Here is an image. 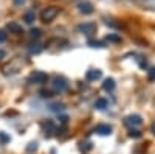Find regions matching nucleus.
<instances>
[{"label": "nucleus", "instance_id": "f8f14e48", "mask_svg": "<svg viewBox=\"0 0 155 154\" xmlns=\"http://www.w3.org/2000/svg\"><path fill=\"white\" fill-rule=\"evenodd\" d=\"M8 30L9 31H14V33H22V27H20L19 23H16V22H11L8 25Z\"/></svg>", "mask_w": 155, "mask_h": 154}, {"label": "nucleus", "instance_id": "9d476101", "mask_svg": "<svg viewBox=\"0 0 155 154\" xmlns=\"http://www.w3.org/2000/svg\"><path fill=\"white\" fill-rule=\"evenodd\" d=\"M95 108H96V109H99V111L106 109V108H107V101H106L104 98H99V100H96V103H95Z\"/></svg>", "mask_w": 155, "mask_h": 154}, {"label": "nucleus", "instance_id": "20e7f679", "mask_svg": "<svg viewBox=\"0 0 155 154\" xmlns=\"http://www.w3.org/2000/svg\"><path fill=\"white\" fill-rule=\"evenodd\" d=\"M79 31L84 33L85 36H92L96 31V25L95 23H82L81 27H79Z\"/></svg>", "mask_w": 155, "mask_h": 154}, {"label": "nucleus", "instance_id": "6ab92c4d", "mask_svg": "<svg viewBox=\"0 0 155 154\" xmlns=\"http://www.w3.org/2000/svg\"><path fill=\"white\" fill-rule=\"evenodd\" d=\"M88 44L92 45V47H102L101 42H96V41H88Z\"/></svg>", "mask_w": 155, "mask_h": 154}, {"label": "nucleus", "instance_id": "ddd939ff", "mask_svg": "<svg viewBox=\"0 0 155 154\" xmlns=\"http://www.w3.org/2000/svg\"><path fill=\"white\" fill-rule=\"evenodd\" d=\"M129 135H130V137H135V139H138V137L141 135V132H140L138 129H130V132H129Z\"/></svg>", "mask_w": 155, "mask_h": 154}, {"label": "nucleus", "instance_id": "39448f33", "mask_svg": "<svg viewBox=\"0 0 155 154\" xmlns=\"http://www.w3.org/2000/svg\"><path fill=\"white\" fill-rule=\"evenodd\" d=\"M78 8H79V11L82 12V14H92L93 12V5L90 2H81L79 5H78Z\"/></svg>", "mask_w": 155, "mask_h": 154}, {"label": "nucleus", "instance_id": "0eeeda50", "mask_svg": "<svg viewBox=\"0 0 155 154\" xmlns=\"http://www.w3.org/2000/svg\"><path fill=\"white\" fill-rule=\"evenodd\" d=\"M96 132L99 135H109L112 132V128L109 125H99V126H96Z\"/></svg>", "mask_w": 155, "mask_h": 154}, {"label": "nucleus", "instance_id": "6e6552de", "mask_svg": "<svg viewBox=\"0 0 155 154\" xmlns=\"http://www.w3.org/2000/svg\"><path fill=\"white\" fill-rule=\"evenodd\" d=\"M126 123L130 125V126H138L141 123V117L140 115H130V117L126 118Z\"/></svg>", "mask_w": 155, "mask_h": 154}, {"label": "nucleus", "instance_id": "423d86ee", "mask_svg": "<svg viewBox=\"0 0 155 154\" xmlns=\"http://www.w3.org/2000/svg\"><path fill=\"white\" fill-rule=\"evenodd\" d=\"M85 78L88 80V81H96V80H99L101 78V70H88L87 72V75H85Z\"/></svg>", "mask_w": 155, "mask_h": 154}, {"label": "nucleus", "instance_id": "412c9836", "mask_svg": "<svg viewBox=\"0 0 155 154\" xmlns=\"http://www.w3.org/2000/svg\"><path fill=\"white\" fill-rule=\"evenodd\" d=\"M6 39V33L5 31H0V42H3Z\"/></svg>", "mask_w": 155, "mask_h": 154}, {"label": "nucleus", "instance_id": "2eb2a0df", "mask_svg": "<svg viewBox=\"0 0 155 154\" xmlns=\"http://www.w3.org/2000/svg\"><path fill=\"white\" fill-rule=\"evenodd\" d=\"M149 80H150V81L155 80V67H152V69L149 70Z\"/></svg>", "mask_w": 155, "mask_h": 154}, {"label": "nucleus", "instance_id": "1a4fd4ad", "mask_svg": "<svg viewBox=\"0 0 155 154\" xmlns=\"http://www.w3.org/2000/svg\"><path fill=\"white\" fill-rule=\"evenodd\" d=\"M102 87H104V91H107V92H112L113 89H115V81H113L112 78H107L104 83H102Z\"/></svg>", "mask_w": 155, "mask_h": 154}, {"label": "nucleus", "instance_id": "f3484780", "mask_svg": "<svg viewBox=\"0 0 155 154\" xmlns=\"http://www.w3.org/2000/svg\"><path fill=\"white\" fill-rule=\"evenodd\" d=\"M41 50H42V47H39V45H37V47H31V48H30L31 53H39Z\"/></svg>", "mask_w": 155, "mask_h": 154}, {"label": "nucleus", "instance_id": "5701e85b", "mask_svg": "<svg viewBox=\"0 0 155 154\" xmlns=\"http://www.w3.org/2000/svg\"><path fill=\"white\" fill-rule=\"evenodd\" d=\"M67 120H68L67 117H62V118H61V121H62V123H67Z\"/></svg>", "mask_w": 155, "mask_h": 154}, {"label": "nucleus", "instance_id": "aec40b11", "mask_svg": "<svg viewBox=\"0 0 155 154\" xmlns=\"http://www.w3.org/2000/svg\"><path fill=\"white\" fill-rule=\"evenodd\" d=\"M62 104H53V106H51V109H53V111H62Z\"/></svg>", "mask_w": 155, "mask_h": 154}, {"label": "nucleus", "instance_id": "a211bd4d", "mask_svg": "<svg viewBox=\"0 0 155 154\" xmlns=\"http://www.w3.org/2000/svg\"><path fill=\"white\" fill-rule=\"evenodd\" d=\"M107 39H109V41H113V42H118V41H120V37H118V36H115V34H110Z\"/></svg>", "mask_w": 155, "mask_h": 154}, {"label": "nucleus", "instance_id": "dca6fc26", "mask_svg": "<svg viewBox=\"0 0 155 154\" xmlns=\"http://www.w3.org/2000/svg\"><path fill=\"white\" fill-rule=\"evenodd\" d=\"M37 149V143H30V146L27 148V151L28 152H31V151H36Z\"/></svg>", "mask_w": 155, "mask_h": 154}, {"label": "nucleus", "instance_id": "f257e3e1", "mask_svg": "<svg viewBox=\"0 0 155 154\" xmlns=\"http://www.w3.org/2000/svg\"><path fill=\"white\" fill-rule=\"evenodd\" d=\"M58 14H59V9H58L56 6H48V8H45V9L41 12V19H42V22L48 23V22L53 20Z\"/></svg>", "mask_w": 155, "mask_h": 154}, {"label": "nucleus", "instance_id": "f03ea898", "mask_svg": "<svg viewBox=\"0 0 155 154\" xmlns=\"http://www.w3.org/2000/svg\"><path fill=\"white\" fill-rule=\"evenodd\" d=\"M47 80H48L47 73H44V72H41V70L34 72V73L31 75V78H30V81L34 83V84H44V83H47Z\"/></svg>", "mask_w": 155, "mask_h": 154}, {"label": "nucleus", "instance_id": "9b49d317", "mask_svg": "<svg viewBox=\"0 0 155 154\" xmlns=\"http://www.w3.org/2000/svg\"><path fill=\"white\" fill-rule=\"evenodd\" d=\"M34 19H36V14H34V11H28L27 14L23 16V20L27 22V23H33V22H34Z\"/></svg>", "mask_w": 155, "mask_h": 154}, {"label": "nucleus", "instance_id": "7ed1b4c3", "mask_svg": "<svg viewBox=\"0 0 155 154\" xmlns=\"http://www.w3.org/2000/svg\"><path fill=\"white\" fill-rule=\"evenodd\" d=\"M53 87H54V91L56 92H64V91H67V87H68V84H67V81L64 80V78H54V81H53Z\"/></svg>", "mask_w": 155, "mask_h": 154}, {"label": "nucleus", "instance_id": "4468645a", "mask_svg": "<svg viewBox=\"0 0 155 154\" xmlns=\"http://www.w3.org/2000/svg\"><path fill=\"white\" fill-rule=\"evenodd\" d=\"M30 33H31V37H39V36H41V30H39V28H34Z\"/></svg>", "mask_w": 155, "mask_h": 154}, {"label": "nucleus", "instance_id": "4be33fe9", "mask_svg": "<svg viewBox=\"0 0 155 154\" xmlns=\"http://www.w3.org/2000/svg\"><path fill=\"white\" fill-rule=\"evenodd\" d=\"M3 58H5V51H3V50H0V61H2Z\"/></svg>", "mask_w": 155, "mask_h": 154}]
</instances>
